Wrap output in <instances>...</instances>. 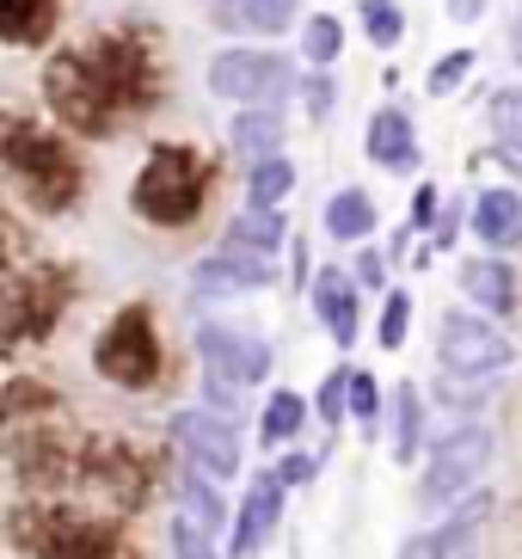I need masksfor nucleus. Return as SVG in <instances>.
Returning a JSON list of instances; mask_svg holds the SVG:
<instances>
[{"label": "nucleus", "mask_w": 522, "mask_h": 559, "mask_svg": "<svg viewBox=\"0 0 522 559\" xmlns=\"http://www.w3.org/2000/svg\"><path fill=\"white\" fill-rule=\"evenodd\" d=\"M412 313H418L412 289H400V283H393L388 296H381V313H376V345H381V350H406V338H412Z\"/></svg>", "instance_id": "nucleus-28"}, {"label": "nucleus", "mask_w": 522, "mask_h": 559, "mask_svg": "<svg viewBox=\"0 0 522 559\" xmlns=\"http://www.w3.org/2000/svg\"><path fill=\"white\" fill-rule=\"evenodd\" d=\"M277 283V264L264 259H240V252H203L191 264V301L197 308H210V301H240V296H259Z\"/></svg>", "instance_id": "nucleus-13"}, {"label": "nucleus", "mask_w": 522, "mask_h": 559, "mask_svg": "<svg viewBox=\"0 0 522 559\" xmlns=\"http://www.w3.org/2000/svg\"><path fill=\"white\" fill-rule=\"evenodd\" d=\"M62 25V0H0V44L7 50H44Z\"/></svg>", "instance_id": "nucleus-21"}, {"label": "nucleus", "mask_w": 522, "mask_h": 559, "mask_svg": "<svg viewBox=\"0 0 522 559\" xmlns=\"http://www.w3.org/2000/svg\"><path fill=\"white\" fill-rule=\"evenodd\" d=\"M197 362H203V376L259 388V381H271L277 350L264 345L259 332H246V326H228V320H197Z\"/></svg>", "instance_id": "nucleus-9"}, {"label": "nucleus", "mask_w": 522, "mask_h": 559, "mask_svg": "<svg viewBox=\"0 0 522 559\" xmlns=\"http://www.w3.org/2000/svg\"><path fill=\"white\" fill-rule=\"evenodd\" d=\"M0 166H7L19 179V191L49 215L81 198V160H74V148L56 142V135H44V130H25V123H19V130L0 142Z\"/></svg>", "instance_id": "nucleus-7"}, {"label": "nucleus", "mask_w": 522, "mask_h": 559, "mask_svg": "<svg viewBox=\"0 0 522 559\" xmlns=\"http://www.w3.org/2000/svg\"><path fill=\"white\" fill-rule=\"evenodd\" d=\"M376 222H381V210L363 185H339L327 198V210H320V228H327V240H339V247H363V240L376 234Z\"/></svg>", "instance_id": "nucleus-22"}, {"label": "nucleus", "mask_w": 522, "mask_h": 559, "mask_svg": "<svg viewBox=\"0 0 522 559\" xmlns=\"http://www.w3.org/2000/svg\"><path fill=\"white\" fill-rule=\"evenodd\" d=\"M215 32L234 37H283L289 25H301V0H203Z\"/></svg>", "instance_id": "nucleus-17"}, {"label": "nucleus", "mask_w": 522, "mask_h": 559, "mask_svg": "<svg viewBox=\"0 0 522 559\" xmlns=\"http://www.w3.org/2000/svg\"><path fill=\"white\" fill-rule=\"evenodd\" d=\"M486 7L491 0H442V19H449V25H479Z\"/></svg>", "instance_id": "nucleus-40"}, {"label": "nucleus", "mask_w": 522, "mask_h": 559, "mask_svg": "<svg viewBox=\"0 0 522 559\" xmlns=\"http://www.w3.org/2000/svg\"><path fill=\"white\" fill-rule=\"evenodd\" d=\"M418 443H425V394L418 381H400L393 388V461L418 467Z\"/></svg>", "instance_id": "nucleus-24"}, {"label": "nucleus", "mask_w": 522, "mask_h": 559, "mask_svg": "<svg viewBox=\"0 0 522 559\" xmlns=\"http://www.w3.org/2000/svg\"><path fill=\"white\" fill-rule=\"evenodd\" d=\"M173 510L191 516L197 528H210L215 542H228V528H234L228 498H222V486H215L210 474H197L191 461H179V474H173Z\"/></svg>", "instance_id": "nucleus-20"}, {"label": "nucleus", "mask_w": 522, "mask_h": 559, "mask_svg": "<svg viewBox=\"0 0 522 559\" xmlns=\"http://www.w3.org/2000/svg\"><path fill=\"white\" fill-rule=\"evenodd\" d=\"M437 369L449 381H491L517 369V338L505 332V320L455 301L437 313Z\"/></svg>", "instance_id": "nucleus-6"}, {"label": "nucleus", "mask_w": 522, "mask_h": 559, "mask_svg": "<svg viewBox=\"0 0 522 559\" xmlns=\"http://www.w3.org/2000/svg\"><path fill=\"white\" fill-rule=\"evenodd\" d=\"M486 516H491V492L461 498L442 523L412 528L406 542L393 547V559H474V542H479V528H486Z\"/></svg>", "instance_id": "nucleus-11"}, {"label": "nucleus", "mask_w": 522, "mask_h": 559, "mask_svg": "<svg viewBox=\"0 0 522 559\" xmlns=\"http://www.w3.org/2000/svg\"><path fill=\"white\" fill-rule=\"evenodd\" d=\"M308 418H313V400L308 394H295V388H271V400L259 406V443L264 449H295V437L308 430Z\"/></svg>", "instance_id": "nucleus-23"}, {"label": "nucleus", "mask_w": 522, "mask_h": 559, "mask_svg": "<svg viewBox=\"0 0 522 559\" xmlns=\"http://www.w3.org/2000/svg\"><path fill=\"white\" fill-rule=\"evenodd\" d=\"M381 412H388L381 376H376V369H351V425H357L363 437H376V430H381Z\"/></svg>", "instance_id": "nucleus-31"}, {"label": "nucleus", "mask_w": 522, "mask_h": 559, "mask_svg": "<svg viewBox=\"0 0 522 559\" xmlns=\"http://www.w3.org/2000/svg\"><path fill=\"white\" fill-rule=\"evenodd\" d=\"M461 228H467V203L449 198V203H442V215H437V228H430V247L449 252V247H455V234H461Z\"/></svg>", "instance_id": "nucleus-39"}, {"label": "nucleus", "mask_w": 522, "mask_h": 559, "mask_svg": "<svg viewBox=\"0 0 522 559\" xmlns=\"http://www.w3.org/2000/svg\"><path fill=\"white\" fill-rule=\"evenodd\" d=\"M351 277H357L363 296H388V289H393V283H388V252H381V247H357Z\"/></svg>", "instance_id": "nucleus-37"}, {"label": "nucleus", "mask_w": 522, "mask_h": 559, "mask_svg": "<svg viewBox=\"0 0 522 559\" xmlns=\"http://www.w3.org/2000/svg\"><path fill=\"white\" fill-rule=\"evenodd\" d=\"M44 99H49V111L62 117L74 135H86V142H105V135H117V123H130L123 93H117V81H111V62H105L98 44L49 56L44 62Z\"/></svg>", "instance_id": "nucleus-2"}, {"label": "nucleus", "mask_w": 522, "mask_h": 559, "mask_svg": "<svg viewBox=\"0 0 522 559\" xmlns=\"http://www.w3.org/2000/svg\"><path fill=\"white\" fill-rule=\"evenodd\" d=\"M363 160L393 173V179H412L418 173L425 148H418V130H412V117L400 105H376L369 111V123H363Z\"/></svg>", "instance_id": "nucleus-15"}, {"label": "nucleus", "mask_w": 522, "mask_h": 559, "mask_svg": "<svg viewBox=\"0 0 522 559\" xmlns=\"http://www.w3.org/2000/svg\"><path fill=\"white\" fill-rule=\"evenodd\" d=\"M222 252H240V259H264L277 264V252H289V222H283V210H234L228 222H222V240H215Z\"/></svg>", "instance_id": "nucleus-18"}, {"label": "nucleus", "mask_w": 522, "mask_h": 559, "mask_svg": "<svg viewBox=\"0 0 522 559\" xmlns=\"http://www.w3.org/2000/svg\"><path fill=\"white\" fill-rule=\"evenodd\" d=\"M474 68H479V56H474V50H449V56H437V62H430V74H425V93H430V99H449V93H455V86L467 81Z\"/></svg>", "instance_id": "nucleus-35"}, {"label": "nucleus", "mask_w": 522, "mask_h": 559, "mask_svg": "<svg viewBox=\"0 0 522 559\" xmlns=\"http://www.w3.org/2000/svg\"><path fill=\"white\" fill-rule=\"evenodd\" d=\"M313 418L327 430L351 425V362H339V369L320 376V388H313Z\"/></svg>", "instance_id": "nucleus-30"}, {"label": "nucleus", "mask_w": 522, "mask_h": 559, "mask_svg": "<svg viewBox=\"0 0 522 559\" xmlns=\"http://www.w3.org/2000/svg\"><path fill=\"white\" fill-rule=\"evenodd\" d=\"M295 99H301V111H308L313 123H332V111H339V81H332V68H308L301 86H295Z\"/></svg>", "instance_id": "nucleus-34"}, {"label": "nucleus", "mask_w": 522, "mask_h": 559, "mask_svg": "<svg viewBox=\"0 0 522 559\" xmlns=\"http://www.w3.org/2000/svg\"><path fill=\"white\" fill-rule=\"evenodd\" d=\"M491 455H498V430L486 418H461L425 449V474H418V510L425 516H449L461 498L479 492V479H486Z\"/></svg>", "instance_id": "nucleus-3"}, {"label": "nucleus", "mask_w": 522, "mask_h": 559, "mask_svg": "<svg viewBox=\"0 0 522 559\" xmlns=\"http://www.w3.org/2000/svg\"><path fill=\"white\" fill-rule=\"evenodd\" d=\"M467 234L479 240V252L510 259L522 247V185H486V191H474V203H467Z\"/></svg>", "instance_id": "nucleus-16"}, {"label": "nucleus", "mask_w": 522, "mask_h": 559, "mask_svg": "<svg viewBox=\"0 0 522 559\" xmlns=\"http://www.w3.org/2000/svg\"><path fill=\"white\" fill-rule=\"evenodd\" d=\"M215 173L222 166L197 148V142H154L130 179V215L147 222V228H161V234L191 228L197 215L210 210Z\"/></svg>", "instance_id": "nucleus-1"}, {"label": "nucleus", "mask_w": 522, "mask_h": 559, "mask_svg": "<svg viewBox=\"0 0 522 559\" xmlns=\"http://www.w3.org/2000/svg\"><path fill=\"white\" fill-rule=\"evenodd\" d=\"M166 443H173V455L191 461L197 474H210L215 486H228V479L246 474V437L234 418H222V412L210 406H179L173 418H166Z\"/></svg>", "instance_id": "nucleus-8"}, {"label": "nucleus", "mask_w": 522, "mask_h": 559, "mask_svg": "<svg viewBox=\"0 0 522 559\" xmlns=\"http://www.w3.org/2000/svg\"><path fill=\"white\" fill-rule=\"evenodd\" d=\"M283 504H289V486L277 479V467H264V474L246 479V498H240V510H234L222 559H259L264 547H271V535L283 528Z\"/></svg>", "instance_id": "nucleus-10"}, {"label": "nucleus", "mask_w": 522, "mask_h": 559, "mask_svg": "<svg viewBox=\"0 0 522 559\" xmlns=\"http://www.w3.org/2000/svg\"><path fill=\"white\" fill-rule=\"evenodd\" d=\"M289 148V117H283V105H252V111H234L228 123V154L240 166H259L271 160V154Z\"/></svg>", "instance_id": "nucleus-19"}, {"label": "nucleus", "mask_w": 522, "mask_h": 559, "mask_svg": "<svg viewBox=\"0 0 522 559\" xmlns=\"http://www.w3.org/2000/svg\"><path fill=\"white\" fill-rule=\"evenodd\" d=\"M271 467H277V479L289 486V492H301V486H313V479H320L327 455H308V449H283V455L271 461Z\"/></svg>", "instance_id": "nucleus-36"}, {"label": "nucleus", "mask_w": 522, "mask_h": 559, "mask_svg": "<svg viewBox=\"0 0 522 559\" xmlns=\"http://www.w3.org/2000/svg\"><path fill=\"white\" fill-rule=\"evenodd\" d=\"M295 32H301V62L308 68H339V56H344V19L339 13L320 7V13H308Z\"/></svg>", "instance_id": "nucleus-27"}, {"label": "nucleus", "mask_w": 522, "mask_h": 559, "mask_svg": "<svg viewBox=\"0 0 522 559\" xmlns=\"http://www.w3.org/2000/svg\"><path fill=\"white\" fill-rule=\"evenodd\" d=\"M357 19H363V37H369L376 50H400V44H406V13H400V0H357Z\"/></svg>", "instance_id": "nucleus-29"}, {"label": "nucleus", "mask_w": 522, "mask_h": 559, "mask_svg": "<svg viewBox=\"0 0 522 559\" xmlns=\"http://www.w3.org/2000/svg\"><path fill=\"white\" fill-rule=\"evenodd\" d=\"M510 62L522 68V13H517V25H510Z\"/></svg>", "instance_id": "nucleus-41"}, {"label": "nucleus", "mask_w": 522, "mask_h": 559, "mask_svg": "<svg viewBox=\"0 0 522 559\" xmlns=\"http://www.w3.org/2000/svg\"><path fill=\"white\" fill-rule=\"evenodd\" d=\"M308 308L320 320V332L332 338V350H357L363 338V289L344 264H320L308 283Z\"/></svg>", "instance_id": "nucleus-12"}, {"label": "nucleus", "mask_w": 522, "mask_h": 559, "mask_svg": "<svg viewBox=\"0 0 522 559\" xmlns=\"http://www.w3.org/2000/svg\"><path fill=\"white\" fill-rule=\"evenodd\" d=\"M203 406L240 425V418H246V388H240V381H222V376H203Z\"/></svg>", "instance_id": "nucleus-38"}, {"label": "nucleus", "mask_w": 522, "mask_h": 559, "mask_svg": "<svg viewBox=\"0 0 522 559\" xmlns=\"http://www.w3.org/2000/svg\"><path fill=\"white\" fill-rule=\"evenodd\" d=\"M486 130H491V154L522 160V86H498L486 99Z\"/></svg>", "instance_id": "nucleus-26"}, {"label": "nucleus", "mask_w": 522, "mask_h": 559, "mask_svg": "<svg viewBox=\"0 0 522 559\" xmlns=\"http://www.w3.org/2000/svg\"><path fill=\"white\" fill-rule=\"evenodd\" d=\"M455 289L467 296V308L491 313V320H517V308H522L517 264L498 259V252H467V259L455 264Z\"/></svg>", "instance_id": "nucleus-14"}, {"label": "nucleus", "mask_w": 522, "mask_h": 559, "mask_svg": "<svg viewBox=\"0 0 522 559\" xmlns=\"http://www.w3.org/2000/svg\"><path fill=\"white\" fill-rule=\"evenodd\" d=\"M437 215H442V185L437 179H418V191H412V203H406V222H400V240H393V247H412L418 234L430 240Z\"/></svg>", "instance_id": "nucleus-32"}, {"label": "nucleus", "mask_w": 522, "mask_h": 559, "mask_svg": "<svg viewBox=\"0 0 522 559\" xmlns=\"http://www.w3.org/2000/svg\"><path fill=\"white\" fill-rule=\"evenodd\" d=\"M295 198V160L271 154V160L246 166V210H283Z\"/></svg>", "instance_id": "nucleus-25"}, {"label": "nucleus", "mask_w": 522, "mask_h": 559, "mask_svg": "<svg viewBox=\"0 0 522 559\" xmlns=\"http://www.w3.org/2000/svg\"><path fill=\"white\" fill-rule=\"evenodd\" d=\"M93 376L117 394H154L166 381V345L161 326H154V308L147 301H130L117 308L93 338Z\"/></svg>", "instance_id": "nucleus-4"}, {"label": "nucleus", "mask_w": 522, "mask_h": 559, "mask_svg": "<svg viewBox=\"0 0 522 559\" xmlns=\"http://www.w3.org/2000/svg\"><path fill=\"white\" fill-rule=\"evenodd\" d=\"M166 547H173V559H222V542H215L210 528H197L191 516H166Z\"/></svg>", "instance_id": "nucleus-33"}, {"label": "nucleus", "mask_w": 522, "mask_h": 559, "mask_svg": "<svg viewBox=\"0 0 522 559\" xmlns=\"http://www.w3.org/2000/svg\"><path fill=\"white\" fill-rule=\"evenodd\" d=\"M203 86L215 105L252 111V105H283L301 86V68L289 50H259V44H228L203 62Z\"/></svg>", "instance_id": "nucleus-5"}]
</instances>
